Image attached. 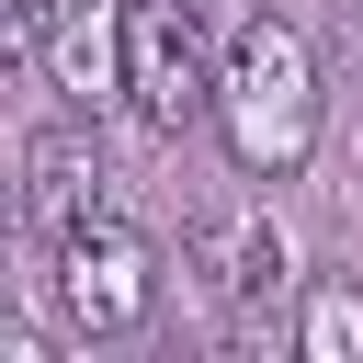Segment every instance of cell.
Segmentation results:
<instances>
[{"mask_svg": "<svg viewBox=\"0 0 363 363\" xmlns=\"http://www.w3.org/2000/svg\"><path fill=\"white\" fill-rule=\"evenodd\" d=\"M216 125H227V159H238L250 182H295V170H306V147H318V45H306V23L250 11V23L227 34Z\"/></svg>", "mask_w": 363, "mask_h": 363, "instance_id": "cell-1", "label": "cell"}, {"mask_svg": "<svg viewBox=\"0 0 363 363\" xmlns=\"http://www.w3.org/2000/svg\"><path fill=\"white\" fill-rule=\"evenodd\" d=\"M227 91V45L204 34L193 0H125V102L147 136H193Z\"/></svg>", "mask_w": 363, "mask_h": 363, "instance_id": "cell-2", "label": "cell"}, {"mask_svg": "<svg viewBox=\"0 0 363 363\" xmlns=\"http://www.w3.org/2000/svg\"><path fill=\"white\" fill-rule=\"evenodd\" d=\"M182 261L204 272V295H216V318H227V340H238V352H261V340L284 329L295 250H284V227H272L261 204H204V216H193V238H182Z\"/></svg>", "mask_w": 363, "mask_h": 363, "instance_id": "cell-3", "label": "cell"}, {"mask_svg": "<svg viewBox=\"0 0 363 363\" xmlns=\"http://www.w3.org/2000/svg\"><path fill=\"white\" fill-rule=\"evenodd\" d=\"M45 295H57V318H68L79 340H113V329H136V318L159 306V261H147V238L125 227V204L45 238Z\"/></svg>", "mask_w": 363, "mask_h": 363, "instance_id": "cell-4", "label": "cell"}, {"mask_svg": "<svg viewBox=\"0 0 363 363\" xmlns=\"http://www.w3.org/2000/svg\"><path fill=\"white\" fill-rule=\"evenodd\" d=\"M11 45L91 113L102 91H125V0H11Z\"/></svg>", "mask_w": 363, "mask_h": 363, "instance_id": "cell-5", "label": "cell"}, {"mask_svg": "<svg viewBox=\"0 0 363 363\" xmlns=\"http://www.w3.org/2000/svg\"><path fill=\"white\" fill-rule=\"evenodd\" d=\"M23 216H34V238H57L79 216H113V159H102L91 125H45L23 147Z\"/></svg>", "mask_w": 363, "mask_h": 363, "instance_id": "cell-6", "label": "cell"}, {"mask_svg": "<svg viewBox=\"0 0 363 363\" xmlns=\"http://www.w3.org/2000/svg\"><path fill=\"white\" fill-rule=\"evenodd\" d=\"M295 352L306 363H363V284H318L306 318H295Z\"/></svg>", "mask_w": 363, "mask_h": 363, "instance_id": "cell-7", "label": "cell"}]
</instances>
